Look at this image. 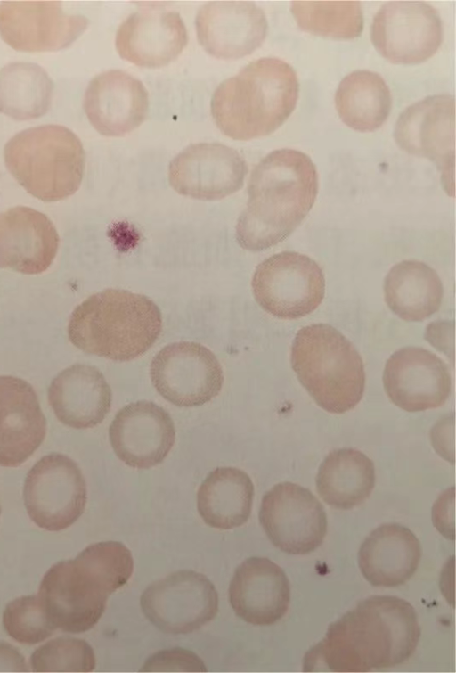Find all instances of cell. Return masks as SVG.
I'll list each match as a JSON object with an SVG mask.
<instances>
[{"instance_id": "obj_22", "label": "cell", "mask_w": 456, "mask_h": 673, "mask_svg": "<svg viewBox=\"0 0 456 673\" xmlns=\"http://www.w3.org/2000/svg\"><path fill=\"white\" fill-rule=\"evenodd\" d=\"M234 612L248 623L272 625L288 611L290 585L284 570L265 557H250L236 569L229 587Z\"/></svg>"}, {"instance_id": "obj_19", "label": "cell", "mask_w": 456, "mask_h": 673, "mask_svg": "<svg viewBox=\"0 0 456 673\" xmlns=\"http://www.w3.org/2000/svg\"><path fill=\"white\" fill-rule=\"evenodd\" d=\"M110 445L130 467L147 469L167 457L175 440L169 414L151 401H137L121 408L109 429Z\"/></svg>"}, {"instance_id": "obj_4", "label": "cell", "mask_w": 456, "mask_h": 673, "mask_svg": "<svg viewBox=\"0 0 456 673\" xmlns=\"http://www.w3.org/2000/svg\"><path fill=\"white\" fill-rule=\"evenodd\" d=\"M161 327V313L151 300L129 291L107 289L76 307L68 335L86 353L129 361L154 344Z\"/></svg>"}, {"instance_id": "obj_16", "label": "cell", "mask_w": 456, "mask_h": 673, "mask_svg": "<svg viewBox=\"0 0 456 673\" xmlns=\"http://www.w3.org/2000/svg\"><path fill=\"white\" fill-rule=\"evenodd\" d=\"M247 172V163L235 149L219 143H200L187 146L171 160L168 179L182 195L215 201L239 191Z\"/></svg>"}, {"instance_id": "obj_10", "label": "cell", "mask_w": 456, "mask_h": 673, "mask_svg": "<svg viewBox=\"0 0 456 673\" xmlns=\"http://www.w3.org/2000/svg\"><path fill=\"white\" fill-rule=\"evenodd\" d=\"M259 521L273 546L289 554L314 552L327 533L322 505L309 489L292 482L276 484L264 495Z\"/></svg>"}, {"instance_id": "obj_17", "label": "cell", "mask_w": 456, "mask_h": 673, "mask_svg": "<svg viewBox=\"0 0 456 673\" xmlns=\"http://www.w3.org/2000/svg\"><path fill=\"white\" fill-rule=\"evenodd\" d=\"M383 385L389 399L408 412L443 406L451 393L447 365L436 355L419 347H404L387 359Z\"/></svg>"}, {"instance_id": "obj_1", "label": "cell", "mask_w": 456, "mask_h": 673, "mask_svg": "<svg viewBox=\"0 0 456 673\" xmlns=\"http://www.w3.org/2000/svg\"><path fill=\"white\" fill-rule=\"evenodd\" d=\"M420 627L404 599L373 595L331 623L305 655L303 670L368 672L400 665L414 653Z\"/></svg>"}, {"instance_id": "obj_35", "label": "cell", "mask_w": 456, "mask_h": 673, "mask_svg": "<svg viewBox=\"0 0 456 673\" xmlns=\"http://www.w3.org/2000/svg\"><path fill=\"white\" fill-rule=\"evenodd\" d=\"M141 671H207L204 662L192 652L183 648L162 650L148 658Z\"/></svg>"}, {"instance_id": "obj_20", "label": "cell", "mask_w": 456, "mask_h": 673, "mask_svg": "<svg viewBox=\"0 0 456 673\" xmlns=\"http://www.w3.org/2000/svg\"><path fill=\"white\" fill-rule=\"evenodd\" d=\"M187 43V29L180 14L155 7L130 14L118 27L115 39L122 59L144 68L167 65Z\"/></svg>"}, {"instance_id": "obj_28", "label": "cell", "mask_w": 456, "mask_h": 673, "mask_svg": "<svg viewBox=\"0 0 456 673\" xmlns=\"http://www.w3.org/2000/svg\"><path fill=\"white\" fill-rule=\"evenodd\" d=\"M253 497L254 485L245 472L235 467H219L206 477L198 490V512L210 527L237 528L248 520Z\"/></svg>"}, {"instance_id": "obj_5", "label": "cell", "mask_w": 456, "mask_h": 673, "mask_svg": "<svg viewBox=\"0 0 456 673\" xmlns=\"http://www.w3.org/2000/svg\"><path fill=\"white\" fill-rule=\"evenodd\" d=\"M290 362L298 381L325 411L343 414L361 401L365 386L362 359L331 325L302 327L293 341Z\"/></svg>"}, {"instance_id": "obj_7", "label": "cell", "mask_w": 456, "mask_h": 673, "mask_svg": "<svg viewBox=\"0 0 456 673\" xmlns=\"http://www.w3.org/2000/svg\"><path fill=\"white\" fill-rule=\"evenodd\" d=\"M110 594L101 576L76 557L59 562L45 572L37 596L55 628L77 634L98 622Z\"/></svg>"}, {"instance_id": "obj_13", "label": "cell", "mask_w": 456, "mask_h": 673, "mask_svg": "<svg viewBox=\"0 0 456 673\" xmlns=\"http://www.w3.org/2000/svg\"><path fill=\"white\" fill-rule=\"evenodd\" d=\"M371 41L393 63L415 64L433 56L443 41V23L437 11L418 1H392L375 14Z\"/></svg>"}, {"instance_id": "obj_24", "label": "cell", "mask_w": 456, "mask_h": 673, "mask_svg": "<svg viewBox=\"0 0 456 673\" xmlns=\"http://www.w3.org/2000/svg\"><path fill=\"white\" fill-rule=\"evenodd\" d=\"M46 421L33 387L13 376H0V465L23 464L42 444Z\"/></svg>"}, {"instance_id": "obj_21", "label": "cell", "mask_w": 456, "mask_h": 673, "mask_svg": "<svg viewBox=\"0 0 456 673\" xmlns=\"http://www.w3.org/2000/svg\"><path fill=\"white\" fill-rule=\"evenodd\" d=\"M149 108L143 84L121 70L95 76L84 96V110L94 129L105 136H123L137 128Z\"/></svg>"}, {"instance_id": "obj_38", "label": "cell", "mask_w": 456, "mask_h": 673, "mask_svg": "<svg viewBox=\"0 0 456 673\" xmlns=\"http://www.w3.org/2000/svg\"><path fill=\"white\" fill-rule=\"evenodd\" d=\"M22 654L12 645L0 642V671H28Z\"/></svg>"}, {"instance_id": "obj_2", "label": "cell", "mask_w": 456, "mask_h": 673, "mask_svg": "<svg viewBox=\"0 0 456 673\" xmlns=\"http://www.w3.org/2000/svg\"><path fill=\"white\" fill-rule=\"evenodd\" d=\"M318 173L305 153L279 149L253 169L248 202L236 224V239L245 250L259 251L286 239L312 209Z\"/></svg>"}, {"instance_id": "obj_36", "label": "cell", "mask_w": 456, "mask_h": 673, "mask_svg": "<svg viewBox=\"0 0 456 673\" xmlns=\"http://www.w3.org/2000/svg\"><path fill=\"white\" fill-rule=\"evenodd\" d=\"M431 439L436 452L447 461L454 462V417L441 419L433 427Z\"/></svg>"}, {"instance_id": "obj_6", "label": "cell", "mask_w": 456, "mask_h": 673, "mask_svg": "<svg viewBox=\"0 0 456 673\" xmlns=\"http://www.w3.org/2000/svg\"><path fill=\"white\" fill-rule=\"evenodd\" d=\"M6 168L32 196L57 201L79 188L86 155L77 135L61 125L29 127L4 145Z\"/></svg>"}, {"instance_id": "obj_39", "label": "cell", "mask_w": 456, "mask_h": 673, "mask_svg": "<svg viewBox=\"0 0 456 673\" xmlns=\"http://www.w3.org/2000/svg\"><path fill=\"white\" fill-rule=\"evenodd\" d=\"M0 513H1V507H0Z\"/></svg>"}, {"instance_id": "obj_37", "label": "cell", "mask_w": 456, "mask_h": 673, "mask_svg": "<svg viewBox=\"0 0 456 673\" xmlns=\"http://www.w3.org/2000/svg\"><path fill=\"white\" fill-rule=\"evenodd\" d=\"M425 338L453 360L454 357V323L447 321L433 322L427 326Z\"/></svg>"}, {"instance_id": "obj_3", "label": "cell", "mask_w": 456, "mask_h": 673, "mask_svg": "<svg viewBox=\"0 0 456 673\" xmlns=\"http://www.w3.org/2000/svg\"><path fill=\"white\" fill-rule=\"evenodd\" d=\"M298 92L297 73L289 63L260 58L216 87L211 114L220 131L234 140L266 136L292 113Z\"/></svg>"}, {"instance_id": "obj_25", "label": "cell", "mask_w": 456, "mask_h": 673, "mask_svg": "<svg viewBox=\"0 0 456 673\" xmlns=\"http://www.w3.org/2000/svg\"><path fill=\"white\" fill-rule=\"evenodd\" d=\"M111 399V390L103 374L87 365L77 364L64 369L48 389L54 414L75 429L101 423L110 409Z\"/></svg>"}, {"instance_id": "obj_14", "label": "cell", "mask_w": 456, "mask_h": 673, "mask_svg": "<svg viewBox=\"0 0 456 673\" xmlns=\"http://www.w3.org/2000/svg\"><path fill=\"white\" fill-rule=\"evenodd\" d=\"M404 152L433 160L444 188L454 193L455 99L437 94L411 104L399 116L394 133Z\"/></svg>"}, {"instance_id": "obj_9", "label": "cell", "mask_w": 456, "mask_h": 673, "mask_svg": "<svg viewBox=\"0 0 456 673\" xmlns=\"http://www.w3.org/2000/svg\"><path fill=\"white\" fill-rule=\"evenodd\" d=\"M23 498L30 519L40 528L59 531L84 513L87 492L78 465L62 454L37 461L27 474Z\"/></svg>"}, {"instance_id": "obj_11", "label": "cell", "mask_w": 456, "mask_h": 673, "mask_svg": "<svg viewBox=\"0 0 456 673\" xmlns=\"http://www.w3.org/2000/svg\"><path fill=\"white\" fill-rule=\"evenodd\" d=\"M140 604L145 617L159 630L186 634L216 617L218 595L206 576L183 570L151 583L142 594Z\"/></svg>"}, {"instance_id": "obj_31", "label": "cell", "mask_w": 456, "mask_h": 673, "mask_svg": "<svg viewBox=\"0 0 456 673\" xmlns=\"http://www.w3.org/2000/svg\"><path fill=\"white\" fill-rule=\"evenodd\" d=\"M53 83L37 63L16 62L0 70V112L17 120L45 115L51 105Z\"/></svg>"}, {"instance_id": "obj_18", "label": "cell", "mask_w": 456, "mask_h": 673, "mask_svg": "<svg viewBox=\"0 0 456 673\" xmlns=\"http://www.w3.org/2000/svg\"><path fill=\"white\" fill-rule=\"evenodd\" d=\"M195 26L203 49L223 60L252 53L264 42L268 28L264 11L245 1L207 3L198 11Z\"/></svg>"}, {"instance_id": "obj_27", "label": "cell", "mask_w": 456, "mask_h": 673, "mask_svg": "<svg viewBox=\"0 0 456 673\" xmlns=\"http://www.w3.org/2000/svg\"><path fill=\"white\" fill-rule=\"evenodd\" d=\"M389 308L406 321H422L436 312L444 288L437 273L424 262L408 259L394 265L384 281Z\"/></svg>"}, {"instance_id": "obj_32", "label": "cell", "mask_w": 456, "mask_h": 673, "mask_svg": "<svg viewBox=\"0 0 456 673\" xmlns=\"http://www.w3.org/2000/svg\"><path fill=\"white\" fill-rule=\"evenodd\" d=\"M290 11L298 27L308 33L335 39H353L363 29L358 1H294Z\"/></svg>"}, {"instance_id": "obj_8", "label": "cell", "mask_w": 456, "mask_h": 673, "mask_svg": "<svg viewBox=\"0 0 456 673\" xmlns=\"http://www.w3.org/2000/svg\"><path fill=\"white\" fill-rule=\"evenodd\" d=\"M254 297L267 313L296 319L312 313L325 294V278L310 257L282 251L262 261L252 277Z\"/></svg>"}, {"instance_id": "obj_29", "label": "cell", "mask_w": 456, "mask_h": 673, "mask_svg": "<svg viewBox=\"0 0 456 673\" xmlns=\"http://www.w3.org/2000/svg\"><path fill=\"white\" fill-rule=\"evenodd\" d=\"M375 486L373 462L354 448L331 451L321 464L316 489L322 500L333 508L352 509L362 504Z\"/></svg>"}, {"instance_id": "obj_33", "label": "cell", "mask_w": 456, "mask_h": 673, "mask_svg": "<svg viewBox=\"0 0 456 673\" xmlns=\"http://www.w3.org/2000/svg\"><path fill=\"white\" fill-rule=\"evenodd\" d=\"M33 671L90 672L96 661L93 648L85 640L59 637L38 647L31 655Z\"/></svg>"}, {"instance_id": "obj_26", "label": "cell", "mask_w": 456, "mask_h": 673, "mask_svg": "<svg viewBox=\"0 0 456 673\" xmlns=\"http://www.w3.org/2000/svg\"><path fill=\"white\" fill-rule=\"evenodd\" d=\"M419 540L408 528L382 524L362 542L358 564L362 576L374 587H394L407 582L421 559Z\"/></svg>"}, {"instance_id": "obj_15", "label": "cell", "mask_w": 456, "mask_h": 673, "mask_svg": "<svg viewBox=\"0 0 456 673\" xmlns=\"http://www.w3.org/2000/svg\"><path fill=\"white\" fill-rule=\"evenodd\" d=\"M89 20L67 13L61 2L8 1L0 4V37L21 52H54L69 47Z\"/></svg>"}, {"instance_id": "obj_23", "label": "cell", "mask_w": 456, "mask_h": 673, "mask_svg": "<svg viewBox=\"0 0 456 673\" xmlns=\"http://www.w3.org/2000/svg\"><path fill=\"white\" fill-rule=\"evenodd\" d=\"M58 247L57 230L45 214L24 206L0 212V268L41 274L52 265Z\"/></svg>"}, {"instance_id": "obj_30", "label": "cell", "mask_w": 456, "mask_h": 673, "mask_svg": "<svg viewBox=\"0 0 456 673\" xmlns=\"http://www.w3.org/2000/svg\"><path fill=\"white\" fill-rule=\"evenodd\" d=\"M336 109L349 127L370 132L387 120L392 104L389 87L378 73L360 70L346 75L335 95Z\"/></svg>"}, {"instance_id": "obj_12", "label": "cell", "mask_w": 456, "mask_h": 673, "mask_svg": "<svg viewBox=\"0 0 456 673\" xmlns=\"http://www.w3.org/2000/svg\"><path fill=\"white\" fill-rule=\"evenodd\" d=\"M150 375L156 390L177 406H198L222 390L224 373L208 348L191 341L165 346L153 357Z\"/></svg>"}, {"instance_id": "obj_34", "label": "cell", "mask_w": 456, "mask_h": 673, "mask_svg": "<svg viewBox=\"0 0 456 673\" xmlns=\"http://www.w3.org/2000/svg\"><path fill=\"white\" fill-rule=\"evenodd\" d=\"M3 625L12 639L24 644L40 643L56 629L48 620L37 595L10 602L3 613Z\"/></svg>"}]
</instances>
